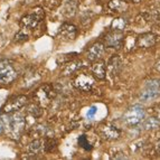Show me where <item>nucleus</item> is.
<instances>
[{
  "instance_id": "nucleus-21",
  "label": "nucleus",
  "mask_w": 160,
  "mask_h": 160,
  "mask_svg": "<svg viewBox=\"0 0 160 160\" xmlns=\"http://www.w3.org/2000/svg\"><path fill=\"white\" fill-rule=\"evenodd\" d=\"M57 148V141L56 139H54L53 137L45 139V144H44V151L45 152H53L54 150Z\"/></svg>"
},
{
  "instance_id": "nucleus-33",
  "label": "nucleus",
  "mask_w": 160,
  "mask_h": 160,
  "mask_svg": "<svg viewBox=\"0 0 160 160\" xmlns=\"http://www.w3.org/2000/svg\"><path fill=\"white\" fill-rule=\"evenodd\" d=\"M131 1H132V2H139V1H140V0H131Z\"/></svg>"
},
{
  "instance_id": "nucleus-13",
  "label": "nucleus",
  "mask_w": 160,
  "mask_h": 160,
  "mask_svg": "<svg viewBox=\"0 0 160 160\" xmlns=\"http://www.w3.org/2000/svg\"><path fill=\"white\" fill-rule=\"evenodd\" d=\"M103 53H104V44L100 43V42L94 43L91 47L88 48V61H91V62L98 61V59L101 58Z\"/></svg>"
},
{
  "instance_id": "nucleus-28",
  "label": "nucleus",
  "mask_w": 160,
  "mask_h": 160,
  "mask_svg": "<svg viewBox=\"0 0 160 160\" xmlns=\"http://www.w3.org/2000/svg\"><path fill=\"white\" fill-rule=\"evenodd\" d=\"M96 111H98V110H96V108H95V107H92L91 109L88 110V118H93L94 115H95Z\"/></svg>"
},
{
  "instance_id": "nucleus-22",
  "label": "nucleus",
  "mask_w": 160,
  "mask_h": 160,
  "mask_svg": "<svg viewBox=\"0 0 160 160\" xmlns=\"http://www.w3.org/2000/svg\"><path fill=\"white\" fill-rule=\"evenodd\" d=\"M128 26V22L124 18H115L111 24V28L114 30H123Z\"/></svg>"
},
{
  "instance_id": "nucleus-30",
  "label": "nucleus",
  "mask_w": 160,
  "mask_h": 160,
  "mask_svg": "<svg viewBox=\"0 0 160 160\" xmlns=\"http://www.w3.org/2000/svg\"><path fill=\"white\" fill-rule=\"evenodd\" d=\"M156 150H157V152L160 155V140H158L157 141V143H156Z\"/></svg>"
},
{
  "instance_id": "nucleus-31",
  "label": "nucleus",
  "mask_w": 160,
  "mask_h": 160,
  "mask_svg": "<svg viewBox=\"0 0 160 160\" xmlns=\"http://www.w3.org/2000/svg\"><path fill=\"white\" fill-rule=\"evenodd\" d=\"M156 68H157L158 71H159V72H160V59L157 62V63H156Z\"/></svg>"
},
{
  "instance_id": "nucleus-2",
  "label": "nucleus",
  "mask_w": 160,
  "mask_h": 160,
  "mask_svg": "<svg viewBox=\"0 0 160 160\" xmlns=\"http://www.w3.org/2000/svg\"><path fill=\"white\" fill-rule=\"evenodd\" d=\"M44 17H45V12L43 9L40 7H36L35 9H32V12L20 19V25L25 29H34L42 22Z\"/></svg>"
},
{
  "instance_id": "nucleus-7",
  "label": "nucleus",
  "mask_w": 160,
  "mask_h": 160,
  "mask_svg": "<svg viewBox=\"0 0 160 160\" xmlns=\"http://www.w3.org/2000/svg\"><path fill=\"white\" fill-rule=\"evenodd\" d=\"M73 85L78 90L88 92L94 86V78L88 74H78L73 78Z\"/></svg>"
},
{
  "instance_id": "nucleus-6",
  "label": "nucleus",
  "mask_w": 160,
  "mask_h": 160,
  "mask_svg": "<svg viewBox=\"0 0 160 160\" xmlns=\"http://www.w3.org/2000/svg\"><path fill=\"white\" fill-rule=\"evenodd\" d=\"M28 102L26 95H16L9 99L8 101L6 102L5 105L2 107V112L8 114V113H13L19 111L20 109L25 107Z\"/></svg>"
},
{
  "instance_id": "nucleus-27",
  "label": "nucleus",
  "mask_w": 160,
  "mask_h": 160,
  "mask_svg": "<svg viewBox=\"0 0 160 160\" xmlns=\"http://www.w3.org/2000/svg\"><path fill=\"white\" fill-rule=\"evenodd\" d=\"M26 40H28V35L24 30H20L15 35V43H24Z\"/></svg>"
},
{
  "instance_id": "nucleus-15",
  "label": "nucleus",
  "mask_w": 160,
  "mask_h": 160,
  "mask_svg": "<svg viewBox=\"0 0 160 160\" xmlns=\"http://www.w3.org/2000/svg\"><path fill=\"white\" fill-rule=\"evenodd\" d=\"M92 73L98 80H104L107 76V66L105 63L102 61H95L92 65Z\"/></svg>"
},
{
  "instance_id": "nucleus-3",
  "label": "nucleus",
  "mask_w": 160,
  "mask_h": 160,
  "mask_svg": "<svg viewBox=\"0 0 160 160\" xmlns=\"http://www.w3.org/2000/svg\"><path fill=\"white\" fill-rule=\"evenodd\" d=\"M160 96V80H151L146 83L139 95L142 102H149L158 99Z\"/></svg>"
},
{
  "instance_id": "nucleus-5",
  "label": "nucleus",
  "mask_w": 160,
  "mask_h": 160,
  "mask_svg": "<svg viewBox=\"0 0 160 160\" xmlns=\"http://www.w3.org/2000/svg\"><path fill=\"white\" fill-rule=\"evenodd\" d=\"M18 76V72L8 59H0V83L9 84Z\"/></svg>"
},
{
  "instance_id": "nucleus-32",
  "label": "nucleus",
  "mask_w": 160,
  "mask_h": 160,
  "mask_svg": "<svg viewBox=\"0 0 160 160\" xmlns=\"http://www.w3.org/2000/svg\"><path fill=\"white\" fill-rule=\"evenodd\" d=\"M157 118H158V119H159V120H160V108L157 110Z\"/></svg>"
},
{
  "instance_id": "nucleus-19",
  "label": "nucleus",
  "mask_w": 160,
  "mask_h": 160,
  "mask_svg": "<svg viewBox=\"0 0 160 160\" xmlns=\"http://www.w3.org/2000/svg\"><path fill=\"white\" fill-rule=\"evenodd\" d=\"M160 128V120L158 118H149L142 121V129L146 131L157 130Z\"/></svg>"
},
{
  "instance_id": "nucleus-14",
  "label": "nucleus",
  "mask_w": 160,
  "mask_h": 160,
  "mask_svg": "<svg viewBox=\"0 0 160 160\" xmlns=\"http://www.w3.org/2000/svg\"><path fill=\"white\" fill-rule=\"evenodd\" d=\"M44 144H45V140L44 139H35L28 144L27 147V151L29 155H32L37 158L36 155H39L42 152H44Z\"/></svg>"
},
{
  "instance_id": "nucleus-20",
  "label": "nucleus",
  "mask_w": 160,
  "mask_h": 160,
  "mask_svg": "<svg viewBox=\"0 0 160 160\" xmlns=\"http://www.w3.org/2000/svg\"><path fill=\"white\" fill-rule=\"evenodd\" d=\"M39 80H40V75L37 74L35 71L28 72L25 75V84H26V86L34 85V84H36Z\"/></svg>"
},
{
  "instance_id": "nucleus-1",
  "label": "nucleus",
  "mask_w": 160,
  "mask_h": 160,
  "mask_svg": "<svg viewBox=\"0 0 160 160\" xmlns=\"http://www.w3.org/2000/svg\"><path fill=\"white\" fill-rule=\"evenodd\" d=\"M3 120H5L6 132H9L11 138H19L26 126V121H25L24 117L20 114L8 113L7 117H3Z\"/></svg>"
},
{
  "instance_id": "nucleus-16",
  "label": "nucleus",
  "mask_w": 160,
  "mask_h": 160,
  "mask_svg": "<svg viewBox=\"0 0 160 160\" xmlns=\"http://www.w3.org/2000/svg\"><path fill=\"white\" fill-rule=\"evenodd\" d=\"M121 65H122V62H121V58L119 57V55H113V56L111 57V59L109 61L108 68H109L110 73L114 76V75H118L120 73Z\"/></svg>"
},
{
  "instance_id": "nucleus-25",
  "label": "nucleus",
  "mask_w": 160,
  "mask_h": 160,
  "mask_svg": "<svg viewBox=\"0 0 160 160\" xmlns=\"http://www.w3.org/2000/svg\"><path fill=\"white\" fill-rule=\"evenodd\" d=\"M78 146H80V147H82L84 150H86V151H90V150H92V144L90 143L88 137H86L85 134H82V136L78 138Z\"/></svg>"
},
{
  "instance_id": "nucleus-26",
  "label": "nucleus",
  "mask_w": 160,
  "mask_h": 160,
  "mask_svg": "<svg viewBox=\"0 0 160 160\" xmlns=\"http://www.w3.org/2000/svg\"><path fill=\"white\" fill-rule=\"evenodd\" d=\"M76 55H78V53H67L64 54V55H61L57 58V64H66V63L72 61Z\"/></svg>"
},
{
  "instance_id": "nucleus-23",
  "label": "nucleus",
  "mask_w": 160,
  "mask_h": 160,
  "mask_svg": "<svg viewBox=\"0 0 160 160\" xmlns=\"http://www.w3.org/2000/svg\"><path fill=\"white\" fill-rule=\"evenodd\" d=\"M32 132H34L36 136L38 137H48V133H49V129L46 128L44 124H39V126H36L34 127L32 129Z\"/></svg>"
},
{
  "instance_id": "nucleus-29",
  "label": "nucleus",
  "mask_w": 160,
  "mask_h": 160,
  "mask_svg": "<svg viewBox=\"0 0 160 160\" xmlns=\"http://www.w3.org/2000/svg\"><path fill=\"white\" fill-rule=\"evenodd\" d=\"M117 156H114V159H127V156H124V153L123 152H117L115 153Z\"/></svg>"
},
{
  "instance_id": "nucleus-17",
  "label": "nucleus",
  "mask_w": 160,
  "mask_h": 160,
  "mask_svg": "<svg viewBox=\"0 0 160 160\" xmlns=\"http://www.w3.org/2000/svg\"><path fill=\"white\" fill-rule=\"evenodd\" d=\"M108 7L110 10L114 11V12H123L128 8V3L124 0H110Z\"/></svg>"
},
{
  "instance_id": "nucleus-8",
  "label": "nucleus",
  "mask_w": 160,
  "mask_h": 160,
  "mask_svg": "<svg viewBox=\"0 0 160 160\" xmlns=\"http://www.w3.org/2000/svg\"><path fill=\"white\" fill-rule=\"evenodd\" d=\"M124 42V35L122 34V30H114L108 32L104 38V43L108 47L120 48Z\"/></svg>"
},
{
  "instance_id": "nucleus-4",
  "label": "nucleus",
  "mask_w": 160,
  "mask_h": 160,
  "mask_svg": "<svg viewBox=\"0 0 160 160\" xmlns=\"http://www.w3.org/2000/svg\"><path fill=\"white\" fill-rule=\"evenodd\" d=\"M146 111L140 105H133L130 109L127 110V112L123 114L122 120L127 126H137L144 120Z\"/></svg>"
},
{
  "instance_id": "nucleus-24",
  "label": "nucleus",
  "mask_w": 160,
  "mask_h": 160,
  "mask_svg": "<svg viewBox=\"0 0 160 160\" xmlns=\"http://www.w3.org/2000/svg\"><path fill=\"white\" fill-rule=\"evenodd\" d=\"M27 113L34 118H39L42 115V113H43V111H42V109L38 107L37 104H30L28 109H27Z\"/></svg>"
},
{
  "instance_id": "nucleus-18",
  "label": "nucleus",
  "mask_w": 160,
  "mask_h": 160,
  "mask_svg": "<svg viewBox=\"0 0 160 160\" xmlns=\"http://www.w3.org/2000/svg\"><path fill=\"white\" fill-rule=\"evenodd\" d=\"M83 66V62L82 61H71L68 63H66L65 65V68L63 69V74L64 75H71L74 74L75 72H78V69Z\"/></svg>"
},
{
  "instance_id": "nucleus-9",
  "label": "nucleus",
  "mask_w": 160,
  "mask_h": 160,
  "mask_svg": "<svg viewBox=\"0 0 160 160\" xmlns=\"http://www.w3.org/2000/svg\"><path fill=\"white\" fill-rule=\"evenodd\" d=\"M57 35H58V37L61 39L68 42V40L75 39L76 35H78V29H76V27L74 25L68 24V22H64V24L59 27Z\"/></svg>"
},
{
  "instance_id": "nucleus-11",
  "label": "nucleus",
  "mask_w": 160,
  "mask_h": 160,
  "mask_svg": "<svg viewBox=\"0 0 160 160\" xmlns=\"http://www.w3.org/2000/svg\"><path fill=\"white\" fill-rule=\"evenodd\" d=\"M156 35L152 32H144V34L139 35L136 40V44L140 48H150L156 44Z\"/></svg>"
},
{
  "instance_id": "nucleus-12",
  "label": "nucleus",
  "mask_w": 160,
  "mask_h": 160,
  "mask_svg": "<svg viewBox=\"0 0 160 160\" xmlns=\"http://www.w3.org/2000/svg\"><path fill=\"white\" fill-rule=\"evenodd\" d=\"M78 0H64L61 6V13L66 18H71L78 10Z\"/></svg>"
},
{
  "instance_id": "nucleus-10",
  "label": "nucleus",
  "mask_w": 160,
  "mask_h": 160,
  "mask_svg": "<svg viewBox=\"0 0 160 160\" xmlns=\"http://www.w3.org/2000/svg\"><path fill=\"white\" fill-rule=\"evenodd\" d=\"M100 132L107 140H118L121 136V131L111 123H107V124L101 126Z\"/></svg>"
}]
</instances>
